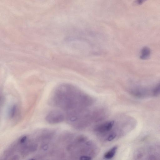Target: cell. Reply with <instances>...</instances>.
<instances>
[{"instance_id": "8", "label": "cell", "mask_w": 160, "mask_h": 160, "mask_svg": "<svg viewBox=\"0 0 160 160\" xmlns=\"http://www.w3.org/2000/svg\"><path fill=\"white\" fill-rule=\"evenodd\" d=\"M17 108L15 104L13 105L10 108L8 112V115L10 118H12L15 116L17 112Z\"/></svg>"}, {"instance_id": "5", "label": "cell", "mask_w": 160, "mask_h": 160, "mask_svg": "<svg viewBox=\"0 0 160 160\" xmlns=\"http://www.w3.org/2000/svg\"><path fill=\"white\" fill-rule=\"evenodd\" d=\"M114 124L113 121L107 122L99 125L96 128L95 130L99 134L106 133L111 130Z\"/></svg>"}, {"instance_id": "6", "label": "cell", "mask_w": 160, "mask_h": 160, "mask_svg": "<svg viewBox=\"0 0 160 160\" xmlns=\"http://www.w3.org/2000/svg\"><path fill=\"white\" fill-rule=\"evenodd\" d=\"M151 53L150 49L148 47H144L141 50L140 58L142 60L147 59L150 57Z\"/></svg>"}, {"instance_id": "9", "label": "cell", "mask_w": 160, "mask_h": 160, "mask_svg": "<svg viewBox=\"0 0 160 160\" xmlns=\"http://www.w3.org/2000/svg\"><path fill=\"white\" fill-rule=\"evenodd\" d=\"M160 95V82L152 88V96H157Z\"/></svg>"}, {"instance_id": "12", "label": "cell", "mask_w": 160, "mask_h": 160, "mask_svg": "<svg viewBox=\"0 0 160 160\" xmlns=\"http://www.w3.org/2000/svg\"><path fill=\"white\" fill-rule=\"evenodd\" d=\"M147 0H136L135 2V3L137 5H140L142 4Z\"/></svg>"}, {"instance_id": "10", "label": "cell", "mask_w": 160, "mask_h": 160, "mask_svg": "<svg viewBox=\"0 0 160 160\" xmlns=\"http://www.w3.org/2000/svg\"><path fill=\"white\" fill-rule=\"evenodd\" d=\"M116 136L117 134L116 133L114 132H111L108 136L106 140L108 141H111L114 139L116 138Z\"/></svg>"}, {"instance_id": "2", "label": "cell", "mask_w": 160, "mask_h": 160, "mask_svg": "<svg viewBox=\"0 0 160 160\" xmlns=\"http://www.w3.org/2000/svg\"><path fill=\"white\" fill-rule=\"evenodd\" d=\"M137 160H160V142H153L142 146L135 152Z\"/></svg>"}, {"instance_id": "7", "label": "cell", "mask_w": 160, "mask_h": 160, "mask_svg": "<svg viewBox=\"0 0 160 160\" xmlns=\"http://www.w3.org/2000/svg\"><path fill=\"white\" fill-rule=\"evenodd\" d=\"M117 149V146H114L106 152L104 158L107 159H110L115 155Z\"/></svg>"}, {"instance_id": "3", "label": "cell", "mask_w": 160, "mask_h": 160, "mask_svg": "<svg viewBox=\"0 0 160 160\" xmlns=\"http://www.w3.org/2000/svg\"><path fill=\"white\" fill-rule=\"evenodd\" d=\"M64 119L63 113L58 110L54 109L51 111L46 115V121L50 124H56L62 122Z\"/></svg>"}, {"instance_id": "4", "label": "cell", "mask_w": 160, "mask_h": 160, "mask_svg": "<svg viewBox=\"0 0 160 160\" xmlns=\"http://www.w3.org/2000/svg\"><path fill=\"white\" fill-rule=\"evenodd\" d=\"M152 88L149 89L142 87H136L132 88L130 93L134 96L139 98H145L152 96Z\"/></svg>"}, {"instance_id": "1", "label": "cell", "mask_w": 160, "mask_h": 160, "mask_svg": "<svg viewBox=\"0 0 160 160\" xmlns=\"http://www.w3.org/2000/svg\"><path fill=\"white\" fill-rule=\"evenodd\" d=\"M85 95L76 87L64 84L55 89L52 94V102L55 106L69 112L73 107V101Z\"/></svg>"}, {"instance_id": "11", "label": "cell", "mask_w": 160, "mask_h": 160, "mask_svg": "<svg viewBox=\"0 0 160 160\" xmlns=\"http://www.w3.org/2000/svg\"><path fill=\"white\" fill-rule=\"evenodd\" d=\"M92 159L91 157L88 156H82L80 157V159L82 160H90Z\"/></svg>"}]
</instances>
